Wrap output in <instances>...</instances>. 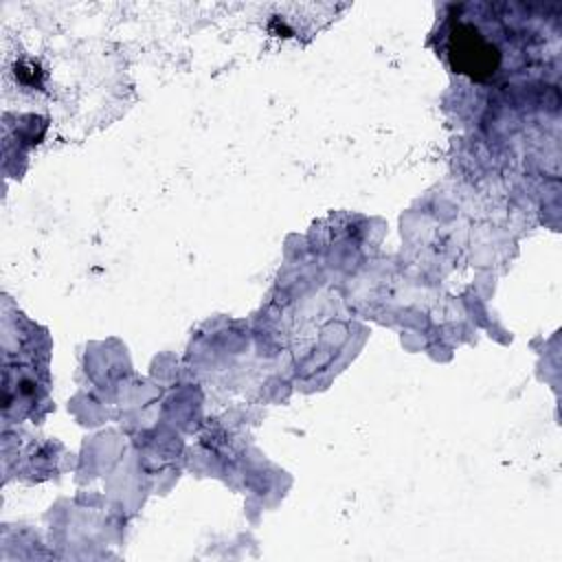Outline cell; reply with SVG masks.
<instances>
[{
  "mask_svg": "<svg viewBox=\"0 0 562 562\" xmlns=\"http://www.w3.org/2000/svg\"><path fill=\"white\" fill-rule=\"evenodd\" d=\"M448 53L454 70L468 72L476 79L492 75L498 66V50L470 24H457L452 29Z\"/></svg>",
  "mask_w": 562,
  "mask_h": 562,
  "instance_id": "1",
  "label": "cell"
}]
</instances>
